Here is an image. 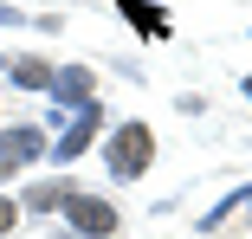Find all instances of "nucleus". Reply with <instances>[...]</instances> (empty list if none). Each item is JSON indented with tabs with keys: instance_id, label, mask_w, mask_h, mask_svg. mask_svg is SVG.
Segmentation results:
<instances>
[{
	"instance_id": "obj_5",
	"label": "nucleus",
	"mask_w": 252,
	"mask_h": 239,
	"mask_svg": "<svg viewBox=\"0 0 252 239\" xmlns=\"http://www.w3.org/2000/svg\"><path fill=\"white\" fill-rule=\"evenodd\" d=\"M97 123H104V110H97V104H84V110H78V123L65 129V142H59V155H52V162H78V155L91 149V136H97Z\"/></svg>"
},
{
	"instance_id": "obj_4",
	"label": "nucleus",
	"mask_w": 252,
	"mask_h": 239,
	"mask_svg": "<svg viewBox=\"0 0 252 239\" xmlns=\"http://www.w3.org/2000/svg\"><path fill=\"white\" fill-rule=\"evenodd\" d=\"M52 90H59V110H71V117H78V110L91 104V90H97V84H91V71H84V65H65V71H52Z\"/></svg>"
},
{
	"instance_id": "obj_3",
	"label": "nucleus",
	"mask_w": 252,
	"mask_h": 239,
	"mask_svg": "<svg viewBox=\"0 0 252 239\" xmlns=\"http://www.w3.org/2000/svg\"><path fill=\"white\" fill-rule=\"evenodd\" d=\"M45 149V136L32 129V123H13V129H0V168H20V162H32Z\"/></svg>"
},
{
	"instance_id": "obj_7",
	"label": "nucleus",
	"mask_w": 252,
	"mask_h": 239,
	"mask_svg": "<svg viewBox=\"0 0 252 239\" xmlns=\"http://www.w3.org/2000/svg\"><path fill=\"white\" fill-rule=\"evenodd\" d=\"M65 194H71L65 181H39V187H26V201H20V207H32V213H45V207H65Z\"/></svg>"
},
{
	"instance_id": "obj_9",
	"label": "nucleus",
	"mask_w": 252,
	"mask_h": 239,
	"mask_svg": "<svg viewBox=\"0 0 252 239\" xmlns=\"http://www.w3.org/2000/svg\"><path fill=\"white\" fill-rule=\"evenodd\" d=\"M20 226V201H0V233H13Z\"/></svg>"
},
{
	"instance_id": "obj_2",
	"label": "nucleus",
	"mask_w": 252,
	"mask_h": 239,
	"mask_svg": "<svg viewBox=\"0 0 252 239\" xmlns=\"http://www.w3.org/2000/svg\"><path fill=\"white\" fill-rule=\"evenodd\" d=\"M65 213H71V233L78 239H110L117 233V207L97 201V194H65Z\"/></svg>"
},
{
	"instance_id": "obj_6",
	"label": "nucleus",
	"mask_w": 252,
	"mask_h": 239,
	"mask_svg": "<svg viewBox=\"0 0 252 239\" xmlns=\"http://www.w3.org/2000/svg\"><path fill=\"white\" fill-rule=\"evenodd\" d=\"M117 7H123V20H129L136 32H156V39L168 32V13H162V7H149V0H117Z\"/></svg>"
},
{
	"instance_id": "obj_10",
	"label": "nucleus",
	"mask_w": 252,
	"mask_h": 239,
	"mask_svg": "<svg viewBox=\"0 0 252 239\" xmlns=\"http://www.w3.org/2000/svg\"><path fill=\"white\" fill-rule=\"evenodd\" d=\"M246 97H252V78H246Z\"/></svg>"
},
{
	"instance_id": "obj_1",
	"label": "nucleus",
	"mask_w": 252,
	"mask_h": 239,
	"mask_svg": "<svg viewBox=\"0 0 252 239\" xmlns=\"http://www.w3.org/2000/svg\"><path fill=\"white\" fill-rule=\"evenodd\" d=\"M149 162H156V136H149V123H123L110 136V175L117 181H136L149 175Z\"/></svg>"
},
{
	"instance_id": "obj_11",
	"label": "nucleus",
	"mask_w": 252,
	"mask_h": 239,
	"mask_svg": "<svg viewBox=\"0 0 252 239\" xmlns=\"http://www.w3.org/2000/svg\"><path fill=\"white\" fill-rule=\"evenodd\" d=\"M65 239H78V233H65Z\"/></svg>"
},
{
	"instance_id": "obj_8",
	"label": "nucleus",
	"mask_w": 252,
	"mask_h": 239,
	"mask_svg": "<svg viewBox=\"0 0 252 239\" xmlns=\"http://www.w3.org/2000/svg\"><path fill=\"white\" fill-rule=\"evenodd\" d=\"M13 78L26 90H39V84H52V65H45V59H13Z\"/></svg>"
}]
</instances>
